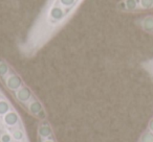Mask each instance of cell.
Masks as SVG:
<instances>
[{
  "instance_id": "6da1fadb",
  "label": "cell",
  "mask_w": 153,
  "mask_h": 142,
  "mask_svg": "<svg viewBox=\"0 0 153 142\" xmlns=\"http://www.w3.org/2000/svg\"><path fill=\"white\" fill-rule=\"evenodd\" d=\"M24 110L30 115V116L35 117L36 119H38L39 121L47 120V112L45 110L44 106L41 102V100L37 97L36 95L27 102V104L25 106Z\"/></svg>"
},
{
  "instance_id": "8992f818",
  "label": "cell",
  "mask_w": 153,
  "mask_h": 142,
  "mask_svg": "<svg viewBox=\"0 0 153 142\" xmlns=\"http://www.w3.org/2000/svg\"><path fill=\"white\" fill-rule=\"evenodd\" d=\"M11 68H12V66L10 65L9 62L3 59V57H0V83H2V82L4 81L7 75L9 74Z\"/></svg>"
},
{
  "instance_id": "9c48e42d",
  "label": "cell",
  "mask_w": 153,
  "mask_h": 142,
  "mask_svg": "<svg viewBox=\"0 0 153 142\" xmlns=\"http://www.w3.org/2000/svg\"><path fill=\"white\" fill-rule=\"evenodd\" d=\"M38 142H57V140H56L55 134H53L46 138H38Z\"/></svg>"
},
{
  "instance_id": "277c9868",
  "label": "cell",
  "mask_w": 153,
  "mask_h": 142,
  "mask_svg": "<svg viewBox=\"0 0 153 142\" xmlns=\"http://www.w3.org/2000/svg\"><path fill=\"white\" fill-rule=\"evenodd\" d=\"M117 9L123 13H138L140 12V0H121L117 4Z\"/></svg>"
},
{
  "instance_id": "3957f363",
  "label": "cell",
  "mask_w": 153,
  "mask_h": 142,
  "mask_svg": "<svg viewBox=\"0 0 153 142\" xmlns=\"http://www.w3.org/2000/svg\"><path fill=\"white\" fill-rule=\"evenodd\" d=\"M35 95H36V94L33 92V90L30 89L26 84L22 86L19 90H17L14 94H12L13 98L16 100V102H17V104H19L22 109L25 108V106L27 104V102H30V100L32 99Z\"/></svg>"
},
{
  "instance_id": "8fae6325",
  "label": "cell",
  "mask_w": 153,
  "mask_h": 142,
  "mask_svg": "<svg viewBox=\"0 0 153 142\" xmlns=\"http://www.w3.org/2000/svg\"><path fill=\"white\" fill-rule=\"evenodd\" d=\"M149 131L153 132V118H152V120L150 121V123H149Z\"/></svg>"
},
{
  "instance_id": "52a82bcc",
  "label": "cell",
  "mask_w": 153,
  "mask_h": 142,
  "mask_svg": "<svg viewBox=\"0 0 153 142\" xmlns=\"http://www.w3.org/2000/svg\"><path fill=\"white\" fill-rule=\"evenodd\" d=\"M140 12L153 10V0H140Z\"/></svg>"
},
{
  "instance_id": "ba28073f",
  "label": "cell",
  "mask_w": 153,
  "mask_h": 142,
  "mask_svg": "<svg viewBox=\"0 0 153 142\" xmlns=\"http://www.w3.org/2000/svg\"><path fill=\"white\" fill-rule=\"evenodd\" d=\"M140 142H153V132L147 131L143 134L140 138Z\"/></svg>"
},
{
  "instance_id": "30bf717a",
  "label": "cell",
  "mask_w": 153,
  "mask_h": 142,
  "mask_svg": "<svg viewBox=\"0 0 153 142\" xmlns=\"http://www.w3.org/2000/svg\"><path fill=\"white\" fill-rule=\"evenodd\" d=\"M4 98H7V95H5V94L3 93V91H2V90L0 89V100L4 99Z\"/></svg>"
},
{
  "instance_id": "7a4b0ae2",
  "label": "cell",
  "mask_w": 153,
  "mask_h": 142,
  "mask_svg": "<svg viewBox=\"0 0 153 142\" xmlns=\"http://www.w3.org/2000/svg\"><path fill=\"white\" fill-rule=\"evenodd\" d=\"M1 85H3V87L5 88V90L12 95V94L15 93L17 90H19L22 86L25 85V83H24L23 79H21L19 73L12 67L11 70H10L9 74L7 75L4 81L1 83Z\"/></svg>"
},
{
  "instance_id": "5b68a950",
  "label": "cell",
  "mask_w": 153,
  "mask_h": 142,
  "mask_svg": "<svg viewBox=\"0 0 153 142\" xmlns=\"http://www.w3.org/2000/svg\"><path fill=\"white\" fill-rule=\"evenodd\" d=\"M136 24L142 28L144 32L148 34H153V16H146L136 21Z\"/></svg>"
}]
</instances>
